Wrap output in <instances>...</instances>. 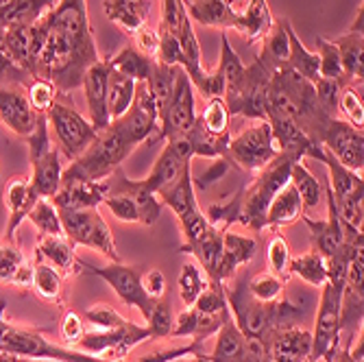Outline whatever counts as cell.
Segmentation results:
<instances>
[{
	"label": "cell",
	"instance_id": "cell-1",
	"mask_svg": "<svg viewBox=\"0 0 364 362\" xmlns=\"http://www.w3.org/2000/svg\"><path fill=\"white\" fill-rule=\"evenodd\" d=\"M40 24L44 42L38 79L50 81L59 94H70L81 87L90 65L101 59L90 24L87 0H59Z\"/></svg>",
	"mask_w": 364,
	"mask_h": 362
},
{
	"label": "cell",
	"instance_id": "cell-2",
	"mask_svg": "<svg viewBox=\"0 0 364 362\" xmlns=\"http://www.w3.org/2000/svg\"><path fill=\"white\" fill-rule=\"evenodd\" d=\"M140 147L120 120H112L98 131L94 142L63 169L61 181H105L122 161Z\"/></svg>",
	"mask_w": 364,
	"mask_h": 362
},
{
	"label": "cell",
	"instance_id": "cell-3",
	"mask_svg": "<svg viewBox=\"0 0 364 362\" xmlns=\"http://www.w3.org/2000/svg\"><path fill=\"white\" fill-rule=\"evenodd\" d=\"M159 28L168 31L171 36L179 42V48L183 53V70L190 77L194 90L203 94L208 101L210 98H223L225 94V79L220 70L208 73L203 68L201 57V44L194 33L192 20L186 9V0H161V16H159Z\"/></svg>",
	"mask_w": 364,
	"mask_h": 362
},
{
	"label": "cell",
	"instance_id": "cell-4",
	"mask_svg": "<svg viewBox=\"0 0 364 362\" xmlns=\"http://www.w3.org/2000/svg\"><path fill=\"white\" fill-rule=\"evenodd\" d=\"M304 155L299 151H279L277 157L240 188V225L251 232H267V210L275 194L290 183V171Z\"/></svg>",
	"mask_w": 364,
	"mask_h": 362
},
{
	"label": "cell",
	"instance_id": "cell-5",
	"mask_svg": "<svg viewBox=\"0 0 364 362\" xmlns=\"http://www.w3.org/2000/svg\"><path fill=\"white\" fill-rule=\"evenodd\" d=\"M3 312H5V302H0V353L28 358V360H46V362H116V360L83 353L75 347L55 345L42 332L11 325L9 321L3 319Z\"/></svg>",
	"mask_w": 364,
	"mask_h": 362
},
{
	"label": "cell",
	"instance_id": "cell-6",
	"mask_svg": "<svg viewBox=\"0 0 364 362\" xmlns=\"http://www.w3.org/2000/svg\"><path fill=\"white\" fill-rule=\"evenodd\" d=\"M277 153L279 147L275 142L269 120H251V124L245 127L238 136L229 138L225 157L229 159L231 166L255 175L264 166H269L277 157Z\"/></svg>",
	"mask_w": 364,
	"mask_h": 362
},
{
	"label": "cell",
	"instance_id": "cell-7",
	"mask_svg": "<svg viewBox=\"0 0 364 362\" xmlns=\"http://www.w3.org/2000/svg\"><path fill=\"white\" fill-rule=\"evenodd\" d=\"M46 120L59 142L57 147L59 153L68 161L77 159L94 142L98 134L92 127V122L85 116H81L70 101H65V98H59V96L53 103V107L48 110Z\"/></svg>",
	"mask_w": 364,
	"mask_h": 362
},
{
	"label": "cell",
	"instance_id": "cell-8",
	"mask_svg": "<svg viewBox=\"0 0 364 362\" xmlns=\"http://www.w3.org/2000/svg\"><path fill=\"white\" fill-rule=\"evenodd\" d=\"M341 290L329 282L321 286V299L314 314L310 362H332L341 347Z\"/></svg>",
	"mask_w": 364,
	"mask_h": 362
},
{
	"label": "cell",
	"instance_id": "cell-9",
	"mask_svg": "<svg viewBox=\"0 0 364 362\" xmlns=\"http://www.w3.org/2000/svg\"><path fill=\"white\" fill-rule=\"evenodd\" d=\"M57 212L61 218L63 234L75 245L101 251L112 262H120V255L112 238V229L105 223L101 210L90 208V210H57Z\"/></svg>",
	"mask_w": 364,
	"mask_h": 362
},
{
	"label": "cell",
	"instance_id": "cell-10",
	"mask_svg": "<svg viewBox=\"0 0 364 362\" xmlns=\"http://www.w3.org/2000/svg\"><path fill=\"white\" fill-rule=\"evenodd\" d=\"M159 201H161V206H166L175 214L186 243H194L210 227L203 210L198 208V201H196V190H194V181H192V166L183 171V175L179 177V181L173 188H168L166 192L159 194Z\"/></svg>",
	"mask_w": 364,
	"mask_h": 362
},
{
	"label": "cell",
	"instance_id": "cell-11",
	"mask_svg": "<svg viewBox=\"0 0 364 362\" xmlns=\"http://www.w3.org/2000/svg\"><path fill=\"white\" fill-rule=\"evenodd\" d=\"M273 70H269L259 59L247 65L240 85L225 94L223 101L229 110V116H245L249 120H267L264 116V101H267V90L273 79Z\"/></svg>",
	"mask_w": 364,
	"mask_h": 362
},
{
	"label": "cell",
	"instance_id": "cell-12",
	"mask_svg": "<svg viewBox=\"0 0 364 362\" xmlns=\"http://www.w3.org/2000/svg\"><path fill=\"white\" fill-rule=\"evenodd\" d=\"M81 269H85L87 273L107 282L112 286V290L120 297L122 304H127L129 308H136L142 314V319L149 321L157 299H151L149 294L144 292V288H142V271L140 269L122 265V262H114V265L101 267V269L81 262Z\"/></svg>",
	"mask_w": 364,
	"mask_h": 362
},
{
	"label": "cell",
	"instance_id": "cell-13",
	"mask_svg": "<svg viewBox=\"0 0 364 362\" xmlns=\"http://www.w3.org/2000/svg\"><path fill=\"white\" fill-rule=\"evenodd\" d=\"M146 339H153L149 327H140L136 323H127L122 327H114V330H90L81 336V341L75 345V349L98 356V358H124L136 345L144 343Z\"/></svg>",
	"mask_w": 364,
	"mask_h": 362
},
{
	"label": "cell",
	"instance_id": "cell-14",
	"mask_svg": "<svg viewBox=\"0 0 364 362\" xmlns=\"http://www.w3.org/2000/svg\"><path fill=\"white\" fill-rule=\"evenodd\" d=\"M194 85L190 77L181 65H177L175 75V87H173V98L168 103L166 116L159 122V138L171 140L183 131H188L194 120H196V98H194Z\"/></svg>",
	"mask_w": 364,
	"mask_h": 362
},
{
	"label": "cell",
	"instance_id": "cell-15",
	"mask_svg": "<svg viewBox=\"0 0 364 362\" xmlns=\"http://www.w3.org/2000/svg\"><path fill=\"white\" fill-rule=\"evenodd\" d=\"M329 153H332L343 166L349 171L362 173L364 166V134L362 129L349 124L343 118H332L327 122V129L321 142Z\"/></svg>",
	"mask_w": 364,
	"mask_h": 362
},
{
	"label": "cell",
	"instance_id": "cell-16",
	"mask_svg": "<svg viewBox=\"0 0 364 362\" xmlns=\"http://www.w3.org/2000/svg\"><path fill=\"white\" fill-rule=\"evenodd\" d=\"M42 24H22L5 28L3 50L9 55V59L18 65L22 73H26L31 79H38L40 70V53H42Z\"/></svg>",
	"mask_w": 364,
	"mask_h": 362
},
{
	"label": "cell",
	"instance_id": "cell-17",
	"mask_svg": "<svg viewBox=\"0 0 364 362\" xmlns=\"http://www.w3.org/2000/svg\"><path fill=\"white\" fill-rule=\"evenodd\" d=\"M267 362H310L312 332L301 325H282L264 341Z\"/></svg>",
	"mask_w": 364,
	"mask_h": 362
},
{
	"label": "cell",
	"instance_id": "cell-18",
	"mask_svg": "<svg viewBox=\"0 0 364 362\" xmlns=\"http://www.w3.org/2000/svg\"><path fill=\"white\" fill-rule=\"evenodd\" d=\"M109 73H112V63L109 57L107 59H98L94 61L90 68L83 75L81 87L85 92V101H87V120L92 122V127L96 131H103L112 118L107 112V81H109Z\"/></svg>",
	"mask_w": 364,
	"mask_h": 362
},
{
	"label": "cell",
	"instance_id": "cell-19",
	"mask_svg": "<svg viewBox=\"0 0 364 362\" xmlns=\"http://www.w3.org/2000/svg\"><path fill=\"white\" fill-rule=\"evenodd\" d=\"M40 116L31 107L26 92L18 87V83L0 85V120L7 124L9 131H14L20 138H28L38 129Z\"/></svg>",
	"mask_w": 364,
	"mask_h": 362
},
{
	"label": "cell",
	"instance_id": "cell-20",
	"mask_svg": "<svg viewBox=\"0 0 364 362\" xmlns=\"http://www.w3.org/2000/svg\"><path fill=\"white\" fill-rule=\"evenodd\" d=\"M323 192H325V203H327V216L316 220V218L304 214L299 220H304L306 227L310 229L312 249L327 260L345 245V229H343V220H341V216L336 212L332 194H329V190H327V183H325Z\"/></svg>",
	"mask_w": 364,
	"mask_h": 362
},
{
	"label": "cell",
	"instance_id": "cell-21",
	"mask_svg": "<svg viewBox=\"0 0 364 362\" xmlns=\"http://www.w3.org/2000/svg\"><path fill=\"white\" fill-rule=\"evenodd\" d=\"M40 199L38 192L33 190L31 179L24 175L11 177L5 188H3V201L7 206L9 218H7V227H5V240L16 243V232L18 227L26 220L28 212L36 206V201Z\"/></svg>",
	"mask_w": 364,
	"mask_h": 362
},
{
	"label": "cell",
	"instance_id": "cell-22",
	"mask_svg": "<svg viewBox=\"0 0 364 362\" xmlns=\"http://www.w3.org/2000/svg\"><path fill=\"white\" fill-rule=\"evenodd\" d=\"M255 255H257V240L255 238L245 236V234H234V232H229V229H225L216 275L210 282L227 284L231 277L236 275V271L240 267H247Z\"/></svg>",
	"mask_w": 364,
	"mask_h": 362
},
{
	"label": "cell",
	"instance_id": "cell-23",
	"mask_svg": "<svg viewBox=\"0 0 364 362\" xmlns=\"http://www.w3.org/2000/svg\"><path fill=\"white\" fill-rule=\"evenodd\" d=\"M105 196V181H61L50 201L57 210H90L101 206Z\"/></svg>",
	"mask_w": 364,
	"mask_h": 362
},
{
	"label": "cell",
	"instance_id": "cell-24",
	"mask_svg": "<svg viewBox=\"0 0 364 362\" xmlns=\"http://www.w3.org/2000/svg\"><path fill=\"white\" fill-rule=\"evenodd\" d=\"M31 161V186L38 192L40 199H53L55 192L61 186V175H63V161L61 153L57 147H50L48 151L28 157Z\"/></svg>",
	"mask_w": 364,
	"mask_h": 362
},
{
	"label": "cell",
	"instance_id": "cell-25",
	"mask_svg": "<svg viewBox=\"0 0 364 362\" xmlns=\"http://www.w3.org/2000/svg\"><path fill=\"white\" fill-rule=\"evenodd\" d=\"M186 9L190 20L203 26L220 28L225 33L229 28L238 33L240 28V16L231 0H188Z\"/></svg>",
	"mask_w": 364,
	"mask_h": 362
},
{
	"label": "cell",
	"instance_id": "cell-26",
	"mask_svg": "<svg viewBox=\"0 0 364 362\" xmlns=\"http://www.w3.org/2000/svg\"><path fill=\"white\" fill-rule=\"evenodd\" d=\"M36 260L46 262L55 271L61 273V277H70L81 271V262L75 253V243L68 236H42L36 247Z\"/></svg>",
	"mask_w": 364,
	"mask_h": 362
},
{
	"label": "cell",
	"instance_id": "cell-27",
	"mask_svg": "<svg viewBox=\"0 0 364 362\" xmlns=\"http://www.w3.org/2000/svg\"><path fill=\"white\" fill-rule=\"evenodd\" d=\"M192 166V159L183 157L173 144L166 142V147L161 149L157 161H155V166L151 171V175L146 179H142V183L153 192V194H161V192H166L168 188H173L179 177L183 175L186 169Z\"/></svg>",
	"mask_w": 364,
	"mask_h": 362
},
{
	"label": "cell",
	"instance_id": "cell-28",
	"mask_svg": "<svg viewBox=\"0 0 364 362\" xmlns=\"http://www.w3.org/2000/svg\"><path fill=\"white\" fill-rule=\"evenodd\" d=\"M105 183H107V190H124V192H129L131 196H134V201H136V206H138V214H140V223L142 225H146V227H151V225H155L157 220H159V214H161V201H159V196L157 194H153L144 183H142V179L140 181H131L127 175H124V171H122V166L116 171V173H112L107 179H105Z\"/></svg>",
	"mask_w": 364,
	"mask_h": 362
},
{
	"label": "cell",
	"instance_id": "cell-29",
	"mask_svg": "<svg viewBox=\"0 0 364 362\" xmlns=\"http://www.w3.org/2000/svg\"><path fill=\"white\" fill-rule=\"evenodd\" d=\"M212 362H247V339L236 325L229 308L223 316V323L214 334V349L210 353Z\"/></svg>",
	"mask_w": 364,
	"mask_h": 362
},
{
	"label": "cell",
	"instance_id": "cell-30",
	"mask_svg": "<svg viewBox=\"0 0 364 362\" xmlns=\"http://www.w3.org/2000/svg\"><path fill=\"white\" fill-rule=\"evenodd\" d=\"M238 16H240L238 33L249 44H259L269 36V31L277 20L273 18L267 0H245L242 7L238 9Z\"/></svg>",
	"mask_w": 364,
	"mask_h": 362
},
{
	"label": "cell",
	"instance_id": "cell-31",
	"mask_svg": "<svg viewBox=\"0 0 364 362\" xmlns=\"http://www.w3.org/2000/svg\"><path fill=\"white\" fill-rule=\"evenodd\" d=\"M223 232L225 229L210 225L205 232L198 236L194 243H183L181 245V253L192 255L198 265L203 267V273L214 280L216 275V267H218V260H220V249H223Z\"/></svg>",
	"mask_w": 364,
	"mask_h": 362
},
{
	"label": "cell",
	"instance_id": "cell-32",
	"mask_svg": "<svg viewBox=\"0 0 364 362\" xmlns=\"http://www.w3.org/2000/svg\"><path fill=\"white\" fill-rule=\"evenodd\" d=\"M282 24L286 28V36H288V61L286 65H290V68L294 73H299L304 79H308L312 85H316L321 81V63H318V55L308 50L304 46V42L299 40V36H296V31L292 28L290 20L282 18Z\"/></svg>",
	"mask_w": 364,
	"mask_h": 362
},
{
	"label": "cell",
	"instance_id": "cell-33",
	"mask_svg": "<svg viewBox=\"0 0 364 362\" xmlns=\"http://www.w3.org/2000/svg\"><path fill=\"white\" fill-rule=\"evenodd\" d=\"M0 284H14L18 288L33 286V265H28L20 247L11 240L0 245Z\"/></svg>",
	"mask_w": 364,
	"mask_h": 362
},
{
	"label": "cell",
	"instance_id": "cell-34",
	"mask_svg": "<svg viewBox=\"0 0 364 362\" xmlns=\"http://www.w3.org/2000/svg\"><path fill=\"white\" fill-rule=\"evenodd\" d=\"M105 14L112 22H116L129 36H136L140 28L146 26L151 5L149 0H105Z\"/></svg>",
	"mask_w": 364,
	"mask_h": 362
},
{
	"label": "cell",
	"instance_id": "cell-35",
	"mask_svg": "<svg viewBox=\"0 0 364 362\" xmlns=\"http://www.w3.org/2000/svg\"><path fill=\"white\" fill-rule=\"evenodd\" d=\"M304 201L301 196L296 194V190L292 188V183H286L271 201L269 210H267V229H279L286 225L296 223L304 216Z\"/></svg>",
	"mask_w": 364,
	"mask_h": 362
},
{
	"label": "cell",
	"instance_id": "cell-36",
	"mask_svg": "<svg viewBox=\"0 0 364 362\" xmlns=\"http://www.w3.org/2000/svg\"><path fill=\"white\" fill-rule=\"evenodd\" d=\"M59 0H11L0 9V28H11L22 24H36L48 11L55 9Z\"/></svg>",
	"mask_w": 364,
	"mask_h": 362
},
{
	"label": "cell",
	"instance_id": "cell-37",
	"mask_svg": "<svg viewBox=\"0 0 364 362\" xmlns=\"http://www.w3.org/2000/svg\"><path fill=\"white\" fill-rule=\"evenodd\" d=\"M341 53L345 83H362L364 77V33H345L338 40H334Z\"/></svg>",
	"mask_w": 364,
	"mask_h": 362
},
{
	"label": "cell",
	"instance_id": "cell-38",
	"mask_svg": "<svg viewBox=\"0 0 364 362\" xmlns=\"http://www.w3.org/2000/svg\"><path fill=\"white\" fill-rule=\"evenodd\" d=\"M109 63H112V70L134 79L136 83L140 81H146L149 75H151V65H153V57L140 53L134 44H127L122 46L114 57H109Z\"/></svg>",
	"mask_w": 364,
	"mask_h": 362
},
{
	"label": "cell",
	"instance_id": "cell-39",
	"mask_svg": "<svg viewBox=\"0 0 364 362\" xmlns=\"http://www.w3.org/2000/svg\"><path fill=\"white\" fill-rule=\"evenodd\" d=\"M134 98H136V81L116 73V70H112L109 81H107V112H109V118L116 120V118L124 116L129 112V107L134 105Z\"/></svg>",
	"mask_w": 364,
	"mask_h": 362
},
{
	"label": "cell",
	"instance_id": "cell-40",
	"mask_svg": "<svg viewBox=\"0 0 364 362\" xmlns=\"http://www.w3.org/2000/svg\"><path fill=\"white\" fill-rule=\"evenodd\" d=\"M288 273H290V277L296 275L301 282H306L308 286L321 288L327 282V262H325V257L321 253L310 249L308 253L290 257Z\"/></svg>",
	"mask_w": 364,
	"mask_h": 362
},
{
	"label": "cell",
	"instance_id": "cell-41",
	"mask_svg": "<svg viewBox=\"0 0 364 362\" xmlns=\"http://www.w3.org/2000/svg\"><path fill=\"white\" fill-rule=\"evenodd\" d=\"M290 183L296 190V194L301 196L306 212H312V210H316L321 206V201H323V186L312 175V171L304 164V159L296 161L294 166H292V171H290Z\"/></svg>",
	"mask_w": 364,
	"mask_h": 362
},
{
	"label": "cell",
	"instance_id": "cell-42",
	"mask_svg": "<svg viewBox=\"0 0 364 362\" xmlns=\"http://www.w3.org/2000/svg\"><path fill=\"white\" fill-rule=\"evenodd\" d=\"M210 284V277L198 269V265L194 260H186L181 265L179 277H177V290H179V299L183 302L186 308L194 306V302L198 299V294L205 290V286Z\"/></svg>",
	"mask_w": 364,
	"mask_h": 362
},
{
	"label": "cell",
	"instance_id": "cell-43",
	"mask_svg": "<svg viewBox=\"0 0 364 362\" xmlns=\"http://www.w3.org/2000/svg\"><path fill=\"white\" fill-rule=\"evenodd\" d=\"M218 70H220V75L225 79V94H231L240 85V81L245 77V70H247V65L242 63L240 55L234 48H231L225 31H220V61H218Z\"/></svg>",
	"mask_w": 364,
	"mask_h": 362
},
{
	"label": "cell",
	"instance_id": "cell-44",
	"mask_svg": "<svg viewBox=\"0 0 364 362\" xmlns=\"http://www.w3.org/2000/svg\"><path fill=\"white\" fill-rule=\"evenodd\" d=\"M33 290H36L44 302H61L63 290V277L59 271H55L46 262H36L33 265Z\"/></svg>",
	"mask_w": 364,
	"mask_h": 362
},
{
	"label": "cell",
	"instance_id": "cell-45",
	"mask_svg": "<svg viewBox=\"0 0 364 362\" xmlns=\"http://www.w3.org/2000/svg\"><path fill=\"white\" fill-rule=\"evenodd\" d=\"M26 220H31L33 225H36L42 236H65L59 212L50 199H38L36 206H33V210L28 212Z\"/></svg>",
	"mask_w": 364,
	"mask_h": 362
},
{
	"label": "cell",
	"instance_id": "cell-46",
	"mask_svg": "<svg viewBox=\"0 0 364 362\" xmlns=\"http://www.w3.org/2000/svg\"><path fill=\"white\" fill-rule=\"evenodd\" d=\"M284 284H286L284 280H279L277 275L267 271V273H259V275L247 280V290L259 304H275L284 297V288H286Z\"/></svg>",
	"mask_w": 364,
	"mask_h": 362
},
{
	"label": "cell",
	"instance_id": "cell-47",
	"mask_svg": "<svg viewBox=\"0 0 364 362\" xmlns=\"http://www.w3.org/2000/svg\"><path fill=\"white\" fill-rule=\"evenodd\" d=\"M316 55H318V63H321V77L347 85L345 83L343 61H341V53H338L336 42L325 40V38H316Z\"/></svg>",
	"mask_w": 364,
	"mask_h": 362
},
{
	"label": "cell",
	"instance_id": "cell-48",
	"mask_svg": "<svg viewBox=\"0 0 364 362\" xmlns=\"http://www.w3.org/2000/svg\"><path fill=\"white\" fill-rule=\"evenodd\" d=\"M338 112H343L345 120L358 129L364 127V105H362V83H347L341 87Z\"/></svg>",
	"mask_w": 364,
	"mask_h": 362
},
{
	"label": "cell",
	"instance_id": "cell-49",
	"mask_svg": "<svg viewBox=\"0 0 364 362\" xmlns=\"http://www.w3.org/2000/svg\"><path fill=\"white\" fill-rule=\"evenodd\" d=\"M290 247L286 243V238L273 229V238L267 245V265H269V273L277 275L279 280H290L288 273V265H290Z\"/></svg>",
	"mask_w": 364,
	"mask_h": 362
},
{
	"label": "cell",
	"instance_id": "cell-50",
	"mask_svg": "<svg viewBox=\"0 0 364 362\" xmlns=\"http://www.w3.org/2000/svg\"><path fill=\"white\" fill-rule=\"evenodd\" d=\"M101 206H105L122 223H140V214H138V206L134 201V196L124 190H107V196Z\"/></svg>",
	"mask_w": 364,
	"mask_h": 362
},
{
	"label": "cell",
	"instance_id": "cell-51",
	"mask_svg": "<svg viewBox=\"0 0 364 362\" xmlns=\"http://www.w3.org/2000/svg\"><path fill=\"white\" fill-rule=\"evenodd\" d=\"M229 110L223 98H210L203 114L198 116L201 124L214 136H229Z\"/></svg>",
	"mask_w": 364,
	"mask_h": 362
},
{
	"label": "cell",
	"instance_id": "cell-52",
	"mask_svg": "<svg viewBox=\"0 0 364 362\" xmlns=\"http://www.w3.org/2000/svg\"><path fill=\"white\" fill-rule=\"evenodd\" d=\"M57 96H59L57 87L46 79H31L26 83V98L38 114H48V110L57 101Z\"/></svg>",
	"mask_w": 364,
	"mask_h": 362
},
{
	"label": "cell",
	"instance_id": "cell-53",
	"mask_svg": "<svg viewBox=\"0 0 364 362\" xmlns=\"http://www.w3.org/2000/svg\"><path fill=\"white\" fill-rule=\"evenodd\" d=\"M83 319L94 327V330H114V327H122L129 323L118 310H114L107 304H96L83 312Z\"/></svg>",
	"mask_w": 364,
	"mask_h": 362
},
{
	"label": "cell",
	"instance_id": "cell-54",
	"mask_svg": "<svg viewBox=\"0 0 364 362\" xmlns=\"http://www.w3.org/2000/svg\"><path fill=\"white\" fill-rule=\"evenodd\" d=\"M149 332L153 339H166L171 336V330H173V323H175V316H173V308L166 299H157L151 316H149Z\"/></svg>",
	"mask_w": 364,
	"mask_h": 362
},
{
	"label": "cell",
	"instance_id": "cell-55",
	"mask_svg": "<svg viewBox=\"0 0 364 362\" xmlns=\"http://www.w3.org/2000/svg\"><path fill=\"white\" fill-rule=\"evenodd\" d=\"M341 87L343 83L338 81H332V79H323L314 85L316 90V98H318V103L321 107L332 116V118H338V96H341Z\"/></svg>",
	"mask_w": 364,
	"mask_h": 362
},
{
	"label": "cell",
	"instance_id": "cell-56",
	"mask_svg": "<svg viewBox=\"0 0 364 362\" xmlns=\"http://www.w3.org/2000/svg\"><path fill=\"white\" fill-rule=\"evenodd\" d=\"M59 334H61V343L65 347H75L81 336L85 334V319L75 312V310H68L61 319V325H59Z\"/></svg>",
	"mask_w": 364,
	"mask_h": 362
},
{
	"label": "cell",
	"instance_id": "cell-57",
	"mask_svg": "<svg viewBox=\"0 0 364 362\" xmlns=\"http://www.w3.org/2000/svg\"><path fill=\"white\" fill-rule=\"evenodd\" d=\"M229 159L227 157H216L212 164H210V169L201 175V177H192L194 181V190H208L212 183L220 181V177H225V173L229 171Z\"/></svg>",
	"mask_w": 364,
	"mask_h": 362
},
{
	"label": "cell",
	"instance_id": "cell-58",
	"mask_svg": "<svg viewBox=\"0 0 364 362\" xmlns=\"http://www.w3.org/2000/svg\"><path fill=\"white\" fill-rule=\"evenodd\" d=\"M142 288L149 294L151 299H164L166 294V277L159 269H149L146 273H142Z\"/></svg>",
	"mask_w": 364,
	"mask_h": 362
},
{
	"label": "cell",
	"instance_id": "cell-59",
	"mask_svg": "<svg viewBox=\"0 0 364 362\" xmlns=\"http://www.w3.org/2000/svg\"><path fill=\"white\" fill-rule=\"evenodd\" d=\"M362 334V332H360ZM355 341V336L353 339H341V347H338V351H336V356H334V360L332 362H364V360H355L353 356H351V343Z\"/></svg>",
	"mask_w": 364,
	"mask_h": 362
},
{
	"label": "cell",
	"instance_id": "cell-60",
	"mask_svg": "<svg viewBox=\"0 0 364 362\" xmlns=\"http://www.w3.org/2000/svg\"><path fill=\"white\" fill-rule=\"evenodd\" d=\"M364 7L360 5L358 7V11H355V18H353V22H351V26H349V31L347 33H364Z\"/></svg>",
	"mask_w": 364,
	"mask_h": 362
},
{
	"label": "cell",
	"instance_id": "cell-61",
	"mask_svg": "<svg viewBox=\"0 0 364 362\" xmlns=\"http://www.w3.org/2000/svg\"><path fill=\"white\" fill-rule=\"evenodd\" d=\"M171 362H212V360L205 353H188V356H179Z\"/></svg>",
	"mask_w": 364,
	"mask_h": 362
},
{
	"label": "cell",
	"instance_id": "cell-62",
	"mask_svg": "<svg viewBox=\"0 0 364 362\" xmlns=\"http://www.w3.org/2000/svg\"><path fill=\"white\" fill-rule=\"evenodd\" d=\"M11 3V0H0V9H3L5 5H9Z\"/></svg>",
	"mask_w": 364,
	"mask_h": 362
}]
</instances>
